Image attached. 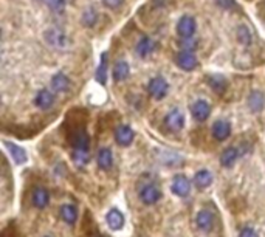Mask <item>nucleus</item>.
<instances>
[{
  "instance_id": "f03ea898",
  "label": "nucleus",
  "mask_w": 265,
  "mask_h": 237,
  "mask_svg": "<svg viewBox=\"0 0 265 237\" xmlns=\"http://www.w3.org/2000/svg\"><path fill=\"white\" fill-rule=\"evenodd\" d=\"M168 88H169V86L166 82V79L160 78V76L152 78L148 84V92L154 100H163L168 93Z\"/></svg>"
},
{
  "instance_id": "a878e982",
  "label": "nucleus",
  "mask_w": 265,
  "mask_h": 237,
  "mask_svg": "<svg viewBox=\"0 0 265 237\" xmlns=\"http://www.w3.org/2000/svg\"><path fill=\"white\" fill-rule=\"evenodd\" d=\"M72 160L78 168H84L88 162H90V154L87 149H74Z\"/></svg>"
},
{
  "instance_id": "423d86ee",
  "label": "nucleus",
  "mask_w": 265,
  "mask_h": 237,
  "mask_svg": "<svg viewBox=\"0 0 265 237\" xmlns=\"http://www.w3.org/2000/svg\"><path fill=\"white\" fill-rule=\"evenodd\" d=\"M140 198L144 204H154L162 198V191L155 184H148L140 191Z\"/></svg>"
},
{
  "instance_id": "393cba45",
  "label": "nucleus",
  "mask_w": 265,
  "mask_h": 237,
  "mask_svg": "<svg viewBox=\"0 0 265 237\" xmlns=\"http://www.w3.org/2000/svg\"><path fill=\"white\" fill-rule=\"evenodd\" d=\"M194 183H196V186L198 188V189H205V188H208L211 183H212V176H211V172H208V170H198L197 174H196V177H194Z\"/></svg>"
},
{
  "instance_id": "20e7f679",
  "label": "nucleus",
  "mask_w": 265,
  "mask_h": 237,
  "mask_svg": "<svg viewBox=\"0 0 265 237\" xmlns=\"http://www.w3.org/2000/svg\"><path fill=\"white\" fill-rule=\"evenodd\" d=\"M134 138H135V134L130 126H118L115 129V141L120 146H124V148L130 146L134 143Z\"/></svg>"
},
{
  "instance_id": "9d476101",
  "label": "nucleus",
  "mask_w": 265,
  "mask_h": 237,
  "mask_svg": "<svg viewBox=\"0 0 265 237\" xmlns=\"http://www.w3.org/2000/svg\"><path fill=\"white\" fill-rule=\"evenodd\" d=\"M196 224L197 228L202 231H210L214 225V214L208 210H202L196 216Z\"/></svg>"
},
{
  "instance_id": "0eeeda50",
  "label": "nucleus",
  "mask_w": 265,
  "mask_h": 237,
  "mask_svg": "<svg viewBox=\"0 0 265 237\" xmlns=\"http://www.w3.org/2000/svg\"><path fill=\"white\" fill-rule=\"evenodd\" d=\"M191 114L197 121H206L210 114H211V106L205 100H198L192 104L191 107Z\"/></svg>"
},
{
  "instance_id": "4468645a",
  "label": "nucleus",
  "mask_w": 265,
  "mask_h": 237,
  "mask_svg": "<svg viewBox=\"0 0 265 237\" xmlns=\"http://www.w3.org/2000/svg\"><path fill=\"white\" fill-rule=\"evenodd\" d=\"M4 144H5V148L10 150V154H11V156H12V160L18 163V164H24L26 160H28V155H26V150L24 149V148H20V146H18V144H14V143H10V141H4Z\"/></svg>"
},
{
  "instance_id": "72a5a7b5",
  "label": "nucleus",
  "mask_w": 265,
  "mask_h": 237,
  "mask_svg": "<svg viewBox=\"0 0 265 237\" xmlns=\"http://www.w3.org/2000/svg\"><path fill=\"white\" fill-rule=\"evenodd\" d=\"M45 237H50V236H45Z\"/></svg>"
},
{
  "instance_id": "2f4dec72",
  "label": "nucleus",
  "mask_w": 265,
  "mask_h": 237,
  "mask_svg": "<svg viewBox=\"0 0 265 237\" xmlns=\"http://www.w3.org/2000/svg\"><path fill=\"white\" fill-rule=\"evenodd\" d=\"M124 0H102V4L107 6V8H112V10H116L122 5Z\"/></svg>"
},
{
  "instance_id": "ddd939ff",
  "label": "nucleus",
  "mask_w": 265,
  "mask_h": 237,
  "mask_svg": "<svg viewBox=\"0 0 265 237\" xmlns=\"http://www.w3.org/2000/svg\"><path fill=\"white\" fill-rule=\"evenodd\" d=\"M50 202V194L45 188H36L33 194H31V203L34 204L38 210H44Z\"/></svg>"
},
{
  "instance_id": "7c9ffc66",
  "label": "nucleus",
  "mask_w": 265,
  "mask_h": 237,
  "mask_svg": "<svg viewBox=\"0 0 265 237\" xmlns=\"http://www.w3.org/2000/svg\"><path fill=\"white\" fill-rule=\"evenodd\" d=\"M178 46H180L182 50H184V52H194L197 48V42L192 40L191 38H183L178 42Z\"/></svg>"
},
{
  "instance_id": "9b49d317",
  "label": "nucleus",
  "mask_w": 265,
  "mask_h": 237,
  "mask_svg": "<svg viewBox=\"0 0 265 237\" xmlns=\"http://www.w3.org/2000/svg\"><path fill=\"white\" fill-rule=\"evenodd\" d=\"M231 135V124L225 120H219L212 124V136L217 141H224Z\"/></svg>"
},
{
  "instance_id": "dca6fc26",
  "label": "nucleus",
  "mask_w": 265,
  "mask_h": 237,
  "mask_svg": "<svg viewBox=\"0 0 265 237\" xmlns=\"http://www.w3.org/2000/svg\"><path fill=\"white\" fill-rule=\"evenodd\" d=\"M264 104H265L264 93L259 92V90H253L250 93V96H248V107H250V110L254 114H258L264 108Z\"/></svg>"
},
{
  "instance_id": "f8f14e48",
  "label": "nucleus",
  "mask_w": 265,
  "mask_h": 237,
  "mask_svg": "<svg viewBox=\"0 0 265 237\" xmlns=\"http://www.w3.org/2000/svg\"><path fill=\"white\" fill-rule=\"evenodd\" d=\"M191 191V182L184 176H177L172 182V192L178 197H186Z\"/></svg>"
},
{
  "instance_id": "f257e3e1",
  "label": "nucleus",
  "mask_w": 265,
  "mask_h": 237,
  "mask_svg": "<svg viewBox=\"0 0 265 237\" xmlns=\"http://www.w3.org/2000/svg\"><path fill=\"white\" fill-rule=\"evenodd\" d=\"M44 38L50 45L56 46V48H67L70 45V39L66 34V31L59 28H48L44 33Z\"/></svg>"
},
{
  "instance_id": "b1692460",
  "label": "nucleus",
  "mask_w": 265,
  "mask_h": 237,
  "mask_svg": "<svg viewBox=\"0 0 265 237\" xmlns=\"http://www.w3.org/2000/svg\"><path fill=\"white\" fill-rule=\"evenodd\" d=\"M73 146H74V149H87L88 150L90 138H88V135H87L86 130L80 129V130L74 134V136H73Z\"/></svg>"
},
{
  "instance_id": "4be33fe9",
  "label": "nucleus",
  "mask_w": 265,
  "mask_h": 237,
  "mask_svg": "<svg viewBox=\"0 0 265 237\" xmlns=\"http://www.w3.org/2000/svg\"><path fill=\"white\" fill-rule=\"evenodd\" d=\"M238 158H239V150L238 148H226L222 155H220V164L225 166V168H231L232 164H234L238 162Z\"/></svg>"
},
{
  "instance_id": "c85d7f7f",
  "label": "nucleus",
  "mask_w": 265,
  "mask_h": 237,
  "mask_svg": "<svg viewBox=\"0 0 265 237\" xmlns=\"http://www.w3.org/2000/svg\"><path fill=\"white\" fill-rule=\"evenodd\" d=\"M238 39L244 45H250L252 44L253 38H252V33H250V30H248V26H245V25L239 26V30H238Z\"/></svg>"
},
{
  "instance_id": "5701e85b",
  "label": "nucleus",
  "mask_w": 265,
  "mask_h": 237,
  "mask_svg": "<svg viewBox=\"0 0 265 237\" xmlns=\"http://www.w3.org/2000/svg\"><path fill=\"white\" fill-rule=\"evenodd\" d=\"M208 84H210V87H211L216 93H224L225 88H226V86H228L226 79H225L224 76H220V74H212V76H210V78H208Z\"/></svg>"
},
{
  "instance_id": "1a4fd4ad",
  "label": "nucleus",
  "mask_w": 265,
  "mask_h": 237,
  "mask_svg": "<svg viewBox=\"0 0 265 237\" xmlns=\"http://www.w3.org/2000/svg\"><path fill=\"white\" fill-rule=\"evenodd\" d=\"M34 104L42 108V110H48L53 104H54V93L50 92L48 88H42L38 92L36 98H34Z\"/></svg>"
},
{
  "instance_id": "bb28decb",
  "label": "nucleus",
  "mask_w": 265,
  "mask_h": 237,
  "mask_svg": "<svg viewBox=\"0 0 265 237\" xmlns=\"http://www.w3.org/2000/svg\"><path fill=\"white\" fill-rule=\"evenodd\" d=\"M96 81L102 86L107 82V53L101 54V62L96 68Z\"/></svg>"
},
{
  "instance_id": "412c9836",
  "label": "nucleus",
  "mask_w": 265,
  "mask_h": 237,
  "mask_svg": "<svg viewBox=\"0 0 265 237\" xmlns=\"http://www.w3.org/2000/svg\"><path fill=\"white\" fill-rule=\"evenodd\" d=\"M154 50H155V42L148 36H143L136 44V53L140 54V58H148Z\"/></svg>"
},
{
  "instance_id": "473e14b6",
  "label": "nucleus",
  "mask_w": 265,
  "mask_h": 237,
  "mask_svg": "<svg viewBox=\"0 0 265 237\" xmlns=\"http://www.w3.org/2000/svg\"><path fill=\"white\" fill-rule=\"evenodd\" d=\"M239 237H259L258 236V232L253 230V228H244L242 231H240V234H239Z\"/></svg>"
},
{
  "instance_id": "a211bd4d",
  "label": "nucleus",
  "mask_w": 265,
  "mask_h": 237,
  "mask_svg": "<svg viewBox=\"0 0 265 237\" xmlns=\"http://www.w3.org/2000/svg\"><path fill=\"white\" fill-rule=\"evenodd\" d=\"M114 79L116 82H122V81H126V79L129 78L130 74V67L126 60H118L115 67H114Z\"/></svg>"
},
{
  "instance_id": "aec40b11",
  "label": "nucleus",
  "mask_w": 265,
  "mask_h": 237,
  "mask_svg": "<svg viewBox=\"0 0 265 237\" xmlns=\"http://www.w3.org/2000/svg\"><path fill=\"white\" fill-rule=\"evenodd\" d=\"M68 87H70V79L64 73H58V74L53 76V79H52V88H53V92L64 93V92L68 90Z\"/></svg>"
},
{
  "instance_id": "2eb2a0df",
  "label": "nucleus",
  "mask_w": 265,
  "mask_h": 237,
  "mask_svg": "<svg viewBox=\"0 0 265 237\" xmlns=\"http://www.w3.org/2000/svg\"><path fill=\"white\" fill-rule=\"evenodd\" d=\"M96 160H98V166L102 170H108L114 166V154L108 148H102V149H100V152L96 155Z\"/></svg>"
},
{
  "instance_id": "6e6552de",
  "label": "nucleus",
  "mask_w": 265,
  "mask_h": 237,
  "mask_svg": "<svg viewBox=\"0 0 265 237\" xmlns=\"http://www.w3.org/2000/svg\"><path fill=\"white\" fill-rule=\"evenodd\" d=\"M177 64L182 70H186V72H191L197 67V58L192 52H184L182 50L178 54H177Z\"/></svg>"
},
{
  "instance_id": "6ab92c4d",
  "label": "nucleus",
  "mask_w": 265,
  "mask_h": 237,
  "mask_svg": "<svg viewBox=\"0 0 265 237\" xmlns=\"http://www.w3.org/2000/svg\"><path fill=\"white\" fill-rule=\"evenodd\" d=\"M106 220H107V225L110 226L112 230H115V231H118V230H121L124 226V216L118 210H110V211H108L107 216H106Z\"/></svg>"
},
{
  "instance_id": "7ed1b4c3",
  "label": "nucleus",
  "mask_w": 265,
  "mask_h": 237,
  "mask_svg": "<svg viewBox=\"0 0 265 237\" xmlns=\"http://www.w3.org/2000/svg\"><path fill=\"white\" fill-rule=\"evenodd\" d=\"M164 126L170 132H180L184 128V116L182 110L172 108L170 112L164 116Z\"/></svg>"
},
{
  "instance_id": "c756f323",
  "label": "nucleus",
  "mask_w": 265,
  "mask_h": 237,
  "mask_svg": "<svg viewBox=\"0 0 265 237\" xmlns=\"http://www.w3.org/2000/svg\"><path fill=\"white\" fill-rule=\"evenodd\" d=\"M45 5L54 12H60L66 8V0H44Z\"/></svg>"
},
{
  "instance_id": "39448f33",
  "label": "nucleus",
  "mask_w": 265,
  "mask_h": 237,
  "mask_svg": "<svg viewBox=\"0 0 265 237\" xmlns=\"http://www.w3.org/2000/svg\"><path fill=\"white\" fill-rule=\"evenodd\" d=\"M196 28H197L196 19L191 18V16H183L177 24V33L182 38H192L196 33Z\"/></svg>"
},
{
  "instance_id": "cd10ccee",
  "label": "nucleus",
  "mask_w": 265,
  "mask_h": 237,
  "mask_svg": "<svg viewBox=\"0 0 265 237\" xmlns=\"http://www.w3.org/2000/svg\"><path fill=\"white\" fill-rule=\"evenodd\" d=\"M96 20H98V12L93 10V8H88V10H86L84 12H82V18H81V22H82V25L84 26H93L96 24Z\"/></svg>"
},
{
  "instance_id": "f3484780",
  "label": "nucleus",
  "mask_w": 265,
  "mask_h": 237,
  "mask_svg": "<svg viewBox=\"0 0 265 237\" xmlns=\"http://www.w3.org/2000/svg\"><path fill=\"white\" fill-rule=\"evenodd\" d=\"M59 214L62 217V220H64L66 224L68 225H74L76 224V220H78V210L74 204H62L60 210H59Z\"/></svg>"
}]
</instances>
